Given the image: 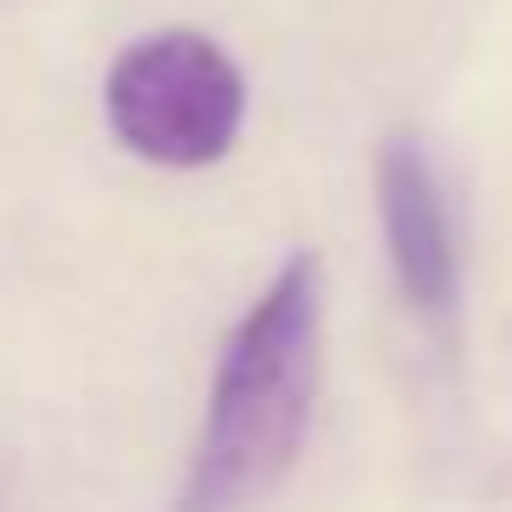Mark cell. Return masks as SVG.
Returning <instances> with one entry per match:
<instances>
[{"instance_id":"6da1fadb","label":"cell","mask_w":512,"mask_h":512,"mask_svg":"<svg viewBox=\"0 0 512 512\" xmlns=\"http://www.w3.org/2000/svg\"><path fill=\"white\" fill-rule=\"evenodd\" d=\"M325 376V266L292 253L227 331L175 512H247L292 474Z\"/></svg>"},{"instance_id":"7a4b0ae2","label":"cell","mask_w":512,"mask_h":512,"mask_svg":"<svg viewBox=\"0 0 512 512\" xmlns=\"http://www.w3.org/2000/svg\"><path fill=\"white\" fill-rule=\"evenodd\" d=\"M104 117L130 156L156 169H208L247 124V78L208 33L163 26L130 39L104 72Z\"/></svg>"},{"instance_id":"3957f363","label":"cell","mask_w":512,"mask_h":512,"mask_svg":"<svg viewBox=\"0 0 512 512\" xmlns=\"http://www.w3.org/2000/svg\"><path fill=\"white\" fill-rule=\"evenodd\" d=\"M376 208H383V247L396 266V286L435 331L461 312V240L454 208L435 175V156L415 137H389L376 156Z\"/></svg>"}]
</instances>
